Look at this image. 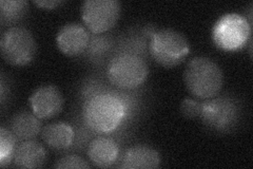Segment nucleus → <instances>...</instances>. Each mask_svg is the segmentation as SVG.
Segmentation results:
<instances>
[{
    "instance_id": "nucleus-1",
    "label": "nucleus",
    "mask_w": 253,
    "mask_h": 169,
    "mask_svg": "<svg viewBox=\"0 0 253 169\" xmlns=\"http://www.w3.org/2000/svg\"><path fill=\"white\" fill-rule=\"evenodd\" d=\"M187 89L199 99H212L223 88L224 74L217 63L209 57L197 56L190 60L184 71Z\"/></svg>"
},
{
    "instance_id": "nucleus-2",
    "label": "nucleus",
    "mask_w": 253,
    "mask_h": 169,
    "mask_svg": "<svg viewBox=\"0 0 253 169\" xmlns=\"http://www.w3.org/2000/svg\"><path fill=\"white\" fill-rule=\"evenodd\" d=\"M126 114L125 103L112 93H100L85 103L84 116L92 130L107 133L121 124Z\"/></svg>"
},
{
    "instance_id": "nucleus-3",
    "label": "nucleus",
    "mask_w": 253,
    "mask_h": 169,
    "mask_svg": "<svg viewBox=\"0 0 253 169\" xmlns=\"http://www.w3.org/2000/svg\"><path fill=\"white\" fill-rule=\"evenodd\" d=\"M150 52L154 60L166 68H173L184 61L190 52L188 39L180 32L163 29L152 34Z\"/></svg>"
},
{
    "instance_id": "nucleus-4",
    "label": "nucleus",
    "mask_w": 253,
    "mask_h": 169,
    "mask_svg": "<svg viewBox=\"0 0 253 169\" xmlns=\"http://www.w3.org/2000/svg\"><path fill=\"white\" fill-rule=\"evenodd\" d=\"M149 67L144 58L131 53L118 54L111 59L107 76L114 86L122 89H134L145 83Z\"/></svg>"
},
{
    "instance_id": "nucleus-5",
    "label": "nucleus",
    "mask_w": 253,
    "mask_h": 169,
    "mask_svg": "<svg viewBox=\"0 0 253 169\" xmlns=\"http://www.w3.org/2000/svg\"><path fill=\"white\" fill-rule=\"evenodd\" d=\"M3 59L13 66H26L34 59L37 52L36 40L31 32L22 27L5 30L0 40Z\"/></svg>"
},
{
    "instance_id": "nucleus-6",
    "label": "nucleus",
    "mask_w": 253,
    "mask_h": 169,
    "mask_svg": "<svg viewBox=\"0 0 253 169\" xmlns=\"http://www.w3.org/2000/svg\"><path fill=\"white\" fill-rule=\"evenodd\" d=\"M251 34V23L244 16L235 13L226 14L216 21L212 31L213 42L221 50L240 49Z\"/></svg>"
},
{
    "instance_id": "nucleus-7",
    "label": "nucleus",
    "mask_w": 253,
    "mask_h": 169,
    "mask_svg": "<svg viewBox=\"0 0 253 169\" xmlns=\"http://www.w3.org/2000/svg\"><path fill=\"white\" fill-rule=\"evenodd\" d=\"M121 13L122 4L117 0H86L81 7L84 26L96 34L112 29Z\"/></svg>"
},
{
    "instance_id": "nucleus-8",
    "label": "nucleus",
    "mask_w": 253,
    "mask_h": 169,
    "mask_svg": "<svg viewBox=\"0 0 253 169\" xmlns=\"http://www.w3.org/2000/svg\"><path fill=\"white\" fill-rule=\"evenodd\" d=\"M62 93L56 86L43 85L38 87L29 99L32 112L41 119H49L59 114L63 108Z\"/></svg>"
},
{
    "instance_id": "nucleus-9",
    "label": "nucleus",
    "mask_w": 253,
    "mask_h": 169,
    "mask_svg": "<svg viewBox=\"0 0 253 169\" xmlns=\"http://www.w3.org/2000/svg\"><path fill=\"white\" fill-rule=\"evenodd\" d=\"M235 105L226 99H217L203 103L201 116L204 122L214 129L221 130L230 127L236 119Z\"/></svg>"
},
{
    "instance_id": "nucleus-10",
    "label": "nucleus",
    "mask_w": 253,
    "mask_h": 169,
    "mask_svg": "<svg viewBox=\"0 0 253 169\" xmlns=\"http://www.w3.org/2000/svg\"><path fill=\"white\" fill-rule=\"evenodd\" d=\"M90 42L89 32L83 25L70 22L63 26L56 35L59 51L68 56H76L84 52Z\"/></svg>"
},
{
    "instance_id": "nucleus-11",
    "label": "nucleus",
    "mask_w": 253,
    "mask_h": 169,
    "mask_svg": "<svg viewBox=\"0 0 253 169\" xmlns=\"http://www.w3.org/2000/svg\"><path fill=\"white\" fill-rule=\"evenodd\" d=\"M46 157V151L42 144L29 140L16 147L13 163L18 168H41L45 164Z\"/></svg>"
},
{
    "instance_id": "nucleus-12",
    "label": "nucleus",
    "mask_w": 253,
    "mask_h": 169,
    "mask_svg": "<svg viewBox=\"0 0 253 169\" xmlns=\"http://www.w3.org/2000/svg\"><path fill=\"white\" fill-rule=\"evenodd\" d=\"M161 164V156L158 151L148 146H133L126 149L123 161L122 168H157Z\"/></svg>"
},
{
    "instance_id": "nucleus-13",
    "label": "nucleus",
    "mask_w": 253,
    "mask_h": 169,
    "mask_svg": "<svg viewBox=\"0 0 253 169\" xmlns=\"http://www.w3.org/2000/svg\"><path fill=\"white\" fill-rule=\"evenodd\" d=\"M88 156L93 164L107 168L112 166L117 160L118 146L113 139L98 136L89 144Z\"/></svg>"
},
{
    "instance_id": "nucleus-14",
    "label": "nucleus",
    "mask_w": 253,
    "mask_h": 169,
    "mask_svg": "<svg viewBox=\"0 0 253 169\" xmlns=\"http://www.w3.org/2000/svg\"><path fill=\"white\" fill-rule=\"evenodd\" d=\"M42 134L43 142L55 150L67 149L74 141L72 127L65 122H55L46 125Z\"/></svg>"
},
{
    "instance_id": "nucleus-15",
    "label": "nucleus",
    "mask_w": 253,
    "mask_h": 169,
    "mask_svg": "<svg viewBox=\"0 0 253 169\" xmlns=\"http://www.w3.org/2000/svg\"><path fill=\"white\" fill-rule=\"evenodd\" d=\"M41 118L37 117L34 113L21 111L12 118L11 131L18 140L29 141L34 139L41 132Z\"/></svg>"
},
{
    "instance_id": "nucleus-16",
    "label": "nucleus",
    "mask_w": 253,
    "mask_h": 169,
    "mask_svg": "<svg viewBox=\"0 0 253 169\" xmlns=\"http://www.w3.org/2000/svg\"><path fill=\"white\" fill-rule=\"evenodd\" d=\"M16 136L11 130L1 127L0 129V165L5 167L9 165L14 158L16 150Z\"/></svg>"
},
{
    "instance_id": "nucleus-17",
    "label": "nucleus",
    "mask_w": 253,
    "mask_h": 169,
    "mask_svg": "<svg viewBox=\"0 0 253 169\" xmlns=\"http://www.w3.org/2000/svg\"><path fill=\"white\" fill-rule=\"evenodd\" d=\"M28 9V1L25 0H17V1H7L1 0L0 1V10H1L2 22H12L21 18L26 14Z\"/></svg>"
},
{
    "instance_id": "nucleus-18",
    "label": "nucleus",
    "mask_w": 253,
    "mask_h": 169,
    "mask_svg": "<svg viewBox=\"0 0 253 169\" xmlns=\"http://www.w3.org/2000/svg\"><path fill=\"white\" fill-rule=\"evenodd\" d=\"M55 168L60 169H83V168H91V165L86 162L84 159L76 155H69L59 159L54 165Z\"/></svg>"
},
{
    "instance_id": "nucleus-19",
    "label": "nucleus",
    "mask_w": 253,
    "mask_h": 169,
    "mask_svg": "<svg viewBox=\"0 0 253 169\" xmlns=\"http://www.w3.org/2000/svg\"><path fill=\"white\" fill-rule=\"evenodd\" d=\"M202 107L203 103H200L192 99H186L180 104V111L185 117L193 119L201 116Z\"/></svg>"
},
{
    "instance_id": "nucleus-20",
    "label": "nucleus",
    "mask_w": 253,
    "mask_h": 169,
    "mask_svg": "<svg viewBox=\"0 0 253 169\" xmlns=\"http://www.w3.org/2000/svg\"><path fill=\"white\" fill-rule=\"evenodd\" d=\"M34 3L39 7H42V9L52 10L54 7L59 5L61 1H59V0H35Z\"/></svg>"
}]
</instances>
